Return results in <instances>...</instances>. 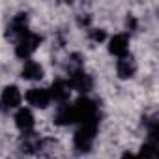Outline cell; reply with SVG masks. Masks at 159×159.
<instances>
[{
	"label": "cell",
	"mask_w": 159,
	"mask_h": 159,
	"mask_svg": "<svg viewBox=\"0 0 159 159\" xmlns=\"http://www.w3.org/2000/svg\"><path fill=\"white\" fill-rule=\"evenodd\" d=\"M96 133H98V122H92V124H81L73 135V146L79 150V152H90L92 146H94V140H96Z\"/></svg>",
	"instance_id": "obj_1"
},
{
	"label": "cell",
	"mask_w": 159,
	"mask_h": 159,
	"mask_svg": "<svg viewBox=\"0 0 159 159\" xmlns=\"http://www.w3.org/2000/svg\"><path fill=\"white\" fill-rule=\"evenodd\" d=\"M39 43H41V36L28 30L25 36L19 38V41H17V45H15V54H17L19 58H23V60H28V58L36 52V49L39 47Z\"/></svg>",
	"instance_id": "obj_2"
},
{
	"label": "cell",
	"mask_w": 159,
	"mask_h": 159,
	"mask_svg": "<svg viewBox=\"0 0 159 159\" xmlns=\"http://www.w3.org/2000/svg\"><path fill=\"white\" fill-rule=\"evenodd\" d=\"M67 86L75 92H81V94H86L94 88V79L83 71V69H73L69 71V79H67Z\"/></svg>",
	"instance_id": "obj_3"
},
{
	"label": "cell",
	"mask_w": 159,
	"mask_h": 159,
	"mask_svg": "<svg viewBox=\"0 0 159 159\" xmlns=\"http://www.w3.org/2000/svg\"><path fill=\"white\" fill-rule=\"evenodd\" d=\"M26 101L28 105L36 107V109H47L51 105V94H49V88H41V86H34L26 92Z\"/></svg>",
	"instance_id": "obj_4"
},
{
	"label": "cell",
	"mask_w": 159,
	"mask_h": 159,
	"mask_svg": "<svg viewBox=\"0 0 159 159\" xmlns=\"http://www.w3.org/2000/svg\"><path fill=\"white\" fill-rule=\"evenodd\" d=\"M109 52L112 56L124 58L129 52V36L127 34H114L109 39Z\"/></svg>",
	"instance_id": "obj_5"
},
{
	"label": "cell",
	"mask_w": 159,
	"mask_h": 159,
	"mask_svg": "<svg viewBox=\"0 0 159 159\" xmlns=\"http://www.w3.org/2000/svg\"><path fill=\"white\" fill-rule=\"evenodd\" d=\"M0 101L6 109H19L21 101H23V94L19 90V86L15 84H10L2 90V96H0Z\"/></svg>",
	"instance_id": "obj_6"
},
{
	"label": "cell",
	"mask_w": 159,
	"mask_h": 159,
	"mask_svg": "<svg viewBox=\"0 0 159 159\" xmlns=\"http://www.w3.org/2000/svg\"><path fill=\"white\" fill-rule=\"evenodd\" d=\"M15 125H17V129H21L23 133H30L32 129H34V125H36V118H34V114H32V111L30 109H19L17 112H15Z\"/></svg>",
	"instance_id": "obj_7"
},
{
	"label": "cell",
	"mask_w": 159,
	"mask_h": 159,
	"mask_svg": "<svg viewBox=\"0 0 159 159\" xmlns=\"http://www.w3.org/2000/svg\"><path fill=\"white\" fill-rule=\"evenodd\" d=\"M54 124H58V125L77 124L75 111H73V103H62V105H58V109L54 112Z\"/></svg>",
	"instance_id": "obj_8"
},
{
	"label": "cell",
	"mask_w": 159,
	"mask_h": 159,
	"mask_svg": "<svg viewBox=\"0 0 159 159\" xmlns=\"http://www.w3.org/2000/svg\"><path fill=\"white\" fill-rule=\"evenodd\" d=\"M43 66L36 60H26L23 64V69H21V77L25 81H39L43 77Z\"/></svg>",
	"instance_id": "obj_9"
},
{
	"label": "cell",
	"mask_w": 159,
	"mask_h": 159,
	"mask_svg": "<svg viewBox=\"0 0 159 159\" xmlns=\"http://www.w3.org/2000/svg\"><path fill=\"white\" fill-rule=\"evenodd\" d=\"M49 94H51V99H54V101H58V103L62 105V103H66L67 98H69V86H67L66 81H60V79H58V81H54V83L51 84Z\"/></svg>",
	"instance_id": "obj_10"
},
{
	"label": "cell",
	"mask_w": 159,
	"mask_h": 159,
	"mask_svg": "<svg viewBox=\"0 0 159 159\" xmlns=\"http://www.w3.org/2000/svg\"><path fill=\"white\" fill-rule=\"evenodd\" d=\"M135 73H137V64H135L133 58L124 56L116 62V75L120 79H131Z\"/></svg>",
	"instance_id": "obj_11"
},
{
	"label": "cell",
	"mask_w": 159,
	"mask_h": 159,
	"mask_svg": "<svg viewBox=\"0 0 159 159\" xmlns=\"http://www.w3.org/2000/svg\"><path fill=\"white\" fill-rule=\"evenodd\" d=\"M28 32L26 26V15L25 13H17L15 17H11L10 25H8V36H25Z\"/></svg>",
	"instance_id": "obj_12"
},
{
	"label": "cell",
	"mask_w": 159,
	"mask_h": 159,
	"mask_svg": "<svg viewBox=\"0 0 159 159\" xmlns=\"http://www.w3.org/2000/svg\"><path fill=\"white\" fill-rule=\"evenodd\" d=\"M137 159H157V142L155 140H148L142 144L140 152L135 155Z\"/></svg>",
	"instance_id": "obj_13"
},
{
	"label": "cell",
	"mask_w": 159,
	"mask_h": 159,
	"mask_svg": "<svg viewBox=\"0 0 159 159\" xmlns=\"http://www.w3.org/2000/svg\"><path fill=\"white\" fill-rule=\"evenodd\" d=\"M88 36H90V39H92L94 43H101V41H105V38H107V34H105L103 28H92V30H88Z\"/></svg>",
	"instance_id": "obj_14"
},
{
	"label": "cell",
	"mask_w": 159,
	"mask_h": 159,
	"mask_svg": "<svg viewBox=\"0 0 159 159\" xmlns=\"http://www.w3.org/2000/svg\"><path fill=\"white\" fill-rule=\"evenodd\" d=\"M120 159H137V157H135L133 153H129V152H125V153H124V155H122Z\"/></svg>",
	"instance_id": "obj_15"
}]
</instances>
